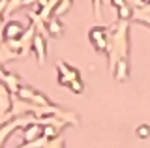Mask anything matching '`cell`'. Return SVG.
I'll return each mask as SVG.
<instances>
[{"label":"cell","mask_w":150,"mask_h":148,"mask_svg":"<svg viewBox=\"0 0 150 148\" xmlns=\"http://www.w3.org/2000/svg\"><path fill=\"white\" fill-rule=\"evenodd\" d=\"M17 34H21V25H19V23H9L8 30H6V36L11 38V36H17Z\"/></svg>","instance_id":"6da1fadb"},{"label":"cell","mask_w":150,"mask_h":148,"mask_svg":"<svg viewBox=\"0 0 150 148\" xmlns=\"http://www.w3.org/2000/svg\"><path fill=\"white\" fill-rule=\"evenodd\" d=\"M71 86H73V90H75V92H83V85H81V82L73 81V82H71Z\"/></svg>","instance_id":"7a4b0ae2"},{"label":"cell","mask_w":150,"mask_h":148,"mask_svg":"<svg viewBox=\"0 0 150 148\" xmlns=\"http://www.w3.org/2000/svg\"><path fill=\"white\" fill-rule=\"evenodd\" d=\"M146 131H148V128H141V129H137V133H139L141 137H146V135H148Z\"/></svg>","instance_id":"3957f363"}]
</instances>
